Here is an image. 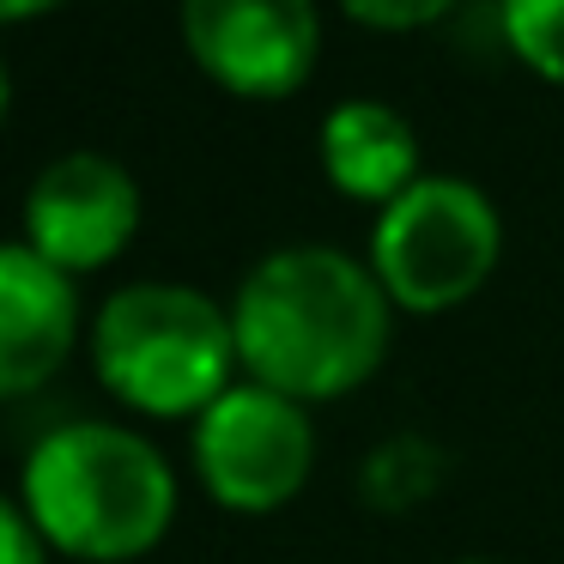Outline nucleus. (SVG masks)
I'll return each instance as SVG.
<instances>
[{"instance_id": "obj_1", "label": "nucleus", "mask_w": 564, "mask_h": 564, "mask_svg": "<svg viewBox=\"0 0 564 564\" xmlns=\"http://www.w3.org/2000/svg\"><path fill=\"white\" fill-rule=\"evenodd\" d=\"M389 316L394 297L346 249H273L237 285V365L249 370V382L280 389L292 401H334L382 365Z\"/></svg>"}, {"instance_id": "obj_2", "label": "nucleus", "mask_w": 564, "mask_h": 564, "mask_svg": "<svg viewBox=\"0 0 564 564\" xmlns=\"http://www.w3.org/2000/svg\"><path fill=\"white\" fill-rule=\"evenodd\" d=\"M19 503L50 546L86 564H128L176 522V474L140 431L67 419L25 455Z\"/></svg>"}, {"instance_id": "obj_3", "label": "nucleus", "mask_w": 564, "mask_h": 564, "mask_svg": "<svg viewBox=\"0 0 564 564\" xmlns=\"http://www.w3.org/2000/svg\"><path fill=\"white\" fill-rule=\"evenodd\" d=\"M91 358H98V377L116 401L152 419H200L231 389V310H219L195 285L134 280L98 310Z\"/></svg>"}, {"instance_id": "obj_4", "label": "nucleus", "mask_w": 564, "mask_h": 564, "mask_svg": "<svg viewBox=\"0 0 564 564\" xmlns=\"http://www.w3.org/2000/svg\"><path fill=\"white\" fill-rule=\"evenodd\" d=\"M503 256V219L467 176H419L382 207L370 231V273L413 316H437L474 297Z\"/></svg>"}, {"instance_id": "obj_5", "label": "nucleus", "mask_w": 564, "mask_h": 564, "mask_svg": "<svg viewBox=\"0 0 564 564\" xmlns=\"http://www.w3.org/2000/svg\"><path fill=\"white\" fill-rule=\"evenodd\" d=\"M200 486L237 516H268L304 491L316 467V425L304 401L261 382H231L195 419Z\"/></svg>"}, {"instance_id": "obj_6", "label": "nucleus", "mask_w": 564, "mask_h": 564, "mask_svg": "<svg viewBox=\"0 0 564 564\" xmlns=\"http://www.w3.org/2000/svg\"><path fill=\"white\" fill-rule=\"evenodd\" d=\"M183 43L237 98H285L322 50L316 0H183Z\"/></svg>"}, {"instance_id": "obj_7", "label": "nucleus", "mask_w": 564, "mask_h": 564, "mask_svg": "<svg viewBox=\"0 0 564 564\" xmlns=\"http://www.w3.org/2000/svg\"><path fill=\"white\" fill-rule=\"evenodd\" d=\"M140 231V183L110 152H62L25 188V243L50 268L91 273L116 261Z\"/></svg>"}, {"instance_id": "obj_8", "label": "nucleus", "mask_w": 564, "mask_h": 564, "mask_svg": "<svg viewBox=\"0 0 564 564\" xmlns=\"http://www.w3.org/2000/svg\"><path fill=\"white\" fill-rule=\"evenodd\" d=\"M74 334V280L50 268L31 243H0V401L43 389L67 365Z\"/></svg>"}, {"instance_id": "obj_9", "label": "nucleus", "mask_w": 564, "mask_h": 564, "mask_svg": "<svg viewBox=\"0 0 564 564\" xmlns=\"http://www.w3.org/2000/svg\"><path fill=\"white\" fill-rule=\"evenodd\" d=\"M322 171L340 195L352 200H382L389 207L394 195L419 183V134L406 128V116L382 98H346L322 116Z\"/></svg>"}, {"instance_id": "obj_10", "label": "nucleus", "mask_w": 564, "mask_h": 564, "mask_svg": "<svg viewBox=\"0 0 564 564\" xmlns=\"http://www.w3.org/2000/svg\"><path fill=\"white\" fill-rule=\"evenodd\" d=\"M503 37L540 79L564 86V0H503Z\"/></svg>"}, {"instance_id": "obj_11", "label": "nucleus", "mask_w": 564, "mask_h": 564, "mask_svg": "<svg viewBox=\"0 0 564 564\" xmlns=\"http://www.w3.org/2000/svg\"><path fill=\"white\" fill-rule=\"evenodd\" d=\"M340 7L370 31H419V25L449 13L455 0H340Z\"/></svg>"}, {"instance_id": "obj_12", "label": "nucleus", "mask_w": 564, "mask_h": 564, "mask_svg": "<svg viewBox=\"0 0 564 564\" xmlns=\"http://www.w3.org/2000/svg\"><path fill=\"white\" fill-rule=\"evenodd\" d=\"M43 552H50V540L31 522V510L0 491V564H43Z\"/></svg>"}, {"instance_id": "obj_13", "label": "nucleus", "mask_w": 564, "mask_h": 564, "mask_svg": "<svg viewBox=\"0 0 564 564\" xmlns=\"http://www.w3.org/2000/svg\"><path fill=\"white\" fill-rule=\"evenodd\" d=\"M55 7H67V0H0V25H25V19H43Z\"/></svg>"}, {"instance_id": "obj_14", "label": "nucleus", "mask_w": 564, "mask_h": 564, "mask_svg": "<svg viewBox=\"0 0 564 564\" xmlns=\"http://www.w3.org/2000/svg\"><path fill=\"white\" fill-rule=\"evenodd\" d=\"M7 110H13V79H7V62H0V122H7Z\"/></svg>"}, {"instance_id": "obj_15", "label": "nucleus", "mask_w": 564, "mask_h": 564, "mask_svg": "<svg viewBox=\"0 0 564 564\" xmlns=\"http://www.w3.org/2000/svg\"><path fill=\"white\" fill-rule=\"evenodd\" d=\"M455 564H486V558H455Z\"/></svg>"}]
</instances>
